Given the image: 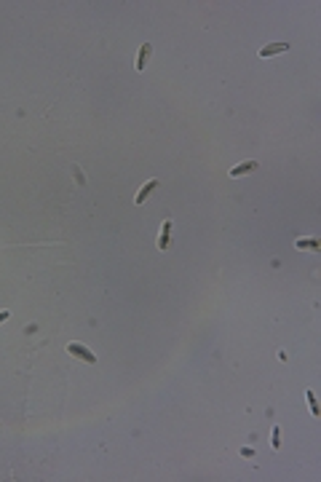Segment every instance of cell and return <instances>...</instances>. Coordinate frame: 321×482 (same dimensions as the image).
Instances as JSON below:
<instances>
[{"label":"cell","mask_w":321,"mask_h":482,"mask_svg":"<svg viewBox=\"0 0 321 482\" xmlns=\"http://www.w3.org/2000/svg\"><path fill=\"white\" fill-rule=\"evenodd\" d=\"M67 351L73 357H78V359H83L86 364H97V354H94L91 348H86L83 343H67Z\"/></svg>","instance_id":"obj_1"},{"label":"cell","mask_w":321,"mask_h":482,"mask_svg":"<svg viewBox=\"0 0 321 482\" xmlns=\"http://www.w3.org/2000/svg\"><path fill=\"white\" fill-rule=\"evenodd\" d=\"M158 185H161V180H156V177H153V180H147V182H145V185H142L139 191H137V196H134V204H145L147 198H150L153 193L158 191Z\"/></svg>","instance_id":"obj_2"},{"label":"cell","mask_w":321,"mask_h":482,"mask_svg":"<svg viewBox=\"0 0 321 482\" xmlns=\"http://www.w3.org/2000/svg\"><path fill=\"white\" fill-rule=\"evenodd\" d=\"M287 51H289V43H268L260 49V56L268 59V56H279V54H287Z\"/></svg>","instance_id":"obj_3"},{"label":"cell","mask_w":321,"mask_h":482,"mask_svg":"<svg viewBox=\"0 0 321 482\" xmlns=\"http://www.w3.org/2000/svg\"><path fill=\"white\" fill-rule=\"evenodd\" d=\"M172 246V220H163V228H161V236H158V249L166 252Z\"/></svg>","instance_id":"obj_4"},{"label":"cell","mask_w":321,"mask_h":482,"mask_svg":"<svg viewBox=\"0 0 321 482\" xmlns=\"http://www.w3.org/2000/svg\"><path fill=\"white\" fill-rule=\"evenodd\" d=\"M150 56H153V46H150V43H142V46H139V56H137V73H142V70L147 67Z\"/></svg>","instance_id":"obj_5"},{"label":"cell","mask_w":321,"mask_h":482,"mask_svg":"<svg viewBox=\"0 0 321 482\" xmlns=\"http://www.w3.org/2000/svg\"><path fill=\"white\" fill-rule=\"evenodd\" d=\"M294 246H297V249H308V252H318V249H321V239H316V236H305V239H297Z\"/></svg>","instance_id":"obj_6"},{"label":"cell","mask_w":321,"mask_h":482,"mask_svg":"<svg viewBox=\"0 0 321 482\" xmlns=\"http://www.w3.org/2000/svg\"><path fill=\"white\" fill-rule=\"evenodd\" d=\"M257 169V161H246V163H239V166L230 169V177H244V174L254 172Z\"/></svg>","instance_id":"obj_7"},{"label":"cell","mask_w":321,"mask_h":482,"mask_svg":"<svg viewBox=\"0 0 321 482\" xmlns=\"http://www.w3.org/2000/svg\"><path fill=\"white\" fill-rule=\"evenodd\" d=\"M308 405H311V415L318 418L321 410H318V402H316V394H313V391H308Z\"/></svg>","instance_id":"obj_8"},{"label":"cell","mask_w":321,"mask_h":482,"mask_svg":"<svg viewBox=\"0 0 321 482\" xmlns=\"http://www.w3.org/2000/svg\"><path fill=\"white\" fill-rule=\"evenodd\" d=\"M273 448H276V450L281 448V429H279V426L273 429Z\"/></svg>","instance_id":"obj_9"},{"label":"cell","mask_w":321,"mask_h":482,"mask_svg":"<svg viewBox=\"0 0 321 482\" xmlns=\"http://www.w3.org/2000/svg\"><path fill=\"white\" fill-rule=\"evenodd\" d=\"M8 316H11V313H8V311H0V324H3V322H6V319H8Z\"/></svg>","instance_id":"obj_10"}]
</instances>
